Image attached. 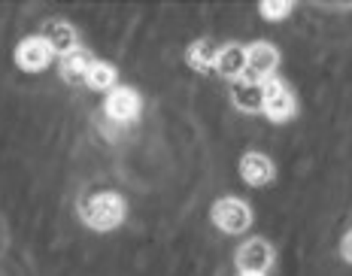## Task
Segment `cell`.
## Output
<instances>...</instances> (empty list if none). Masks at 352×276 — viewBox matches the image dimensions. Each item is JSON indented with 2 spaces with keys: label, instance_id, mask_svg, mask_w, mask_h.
<instances>
[{
  "label": "cell",
  "instance_id": "obj_10",
  "mask_svg": "<svg viewBox=\"0 0 352 276\" xmlns=\"http://www.w3.org/2000/svg\"><path fill=\"white\" fill-rule=\"evenodd\" d=\"M216 73L228 82H240L246 79V46L240 43H228V46H219V55H216Z\"/></svg>",
  "mask_w": 352,
  "mask_h": 276
},
{
  "label": "cell",
  "instance_id": "obj_15",
  "mask_svg": "<svg viewBox=\"0 0 352 276\" xmlns=\"http://www.w3.org/2000/svg\"><path fill=\"white\" fill-rule=\"evenodd\" d=\"M292 10H295V3H289V0H261L258 3V12L267 21H283L285 16H292Z\"/></svg>",
  "mask_w": 352,
  "mask_h": 276
},
{
  "label": "cell",
  "instance_id": "obj_7",
  "mask_svg": "<svg viewBox=\"0 0 352 276\" xmlns=\"http://www.w3.org/2000/svg\"><path fill=\"white\" fill-rule=\"evenodd\" d=\"M12 58H16V67L21 70V73H43L49 64L58 61L55 52L49 49V43L43 40L40 34H31V37L21 40Z\"/></svg>",
  "mask_w": 352,
  "mask_h": 276
},
{
  "label": "cell",
  "instance_id": "obj_11",
  "mask_svg": "<svg viewBox=\"0 0 352 276\" xmlns=\"http://www.w3.org/2000/svg\"><path fill=\"white\" fill-rule=\"evenodd\" d=\"M91 64H94V55L88 52V49L79 46L76 52L58 58V76H61L64 82H70V85H76V82L85 85V76H88V70H91Z\"/></svg>",
  "mask_w": 352,
  "mask_h": 276
},
{
  "label": "cell",
  "instance_id": "obj_13",
  "mask_svg": "<svg viewBox=\"0 0 352 276\" xmlns=\"http://www.w3.org/2000/svg\"><path fill=\"white\" fill-rule=\"evenodd\" d=\"M216 55H219V46L207 37L195 40L192 46L186 49V61L188 67L197 70V73H210V70H216Z\"/></svg>",
  "mask_w": 352,
  "mask_h": 276
},
{
  "label": "cell",
  "instance_id": "obj_17",
  "mask_svg": "<svg viewBox=\"0 0 352 276\" xmlns=\"http://www.w3.org/2000/svg\"><path fill=\"white\" fill-rule=\"evenodd\" d=\"M237 276H249V273H237Z\"/></svg>",
  "mask_w": 352,
  "mask_h": 276
},
{
  "label": "cell",
  "instance_id": "obj_16",
  "mask_svg": "<svg viewBox=\"0 0 352 276\" xmlns=\"http://www.w3.org/2000/svg\"><path fill=\"white\" fill-rule=\"evenodd\" d=\"M340 255H343V261H349L352 264V231L346 237H343V243H340Z\"/></svg>",
  "mask_w": 352,
  "mask_h": 276
},
{
  "label": "cell",
  "instance_id": "obj_12",
  "mask_svg": "<svg viewBox=\"0 0 352 276\" xmlns=\"http://www.w3.org/2000/svg\"><path fill=\"white\" fill-rule=\"evenodd\" d=\"M231 104L240 113H261L264 110V85L252 79H240L231 85Z\"/></svg>",
  "mask_w": 352,
  "mask_h": 276
},
{
  "label": "cell",
  "instance_id": "obj_1",
  "mask_svg": "<svg viewBox=\"0 0 352 276\" xmlns=\"http://www.w3.org/2000/svg\"><path fill=\"white\" fill-rule=\"evenodd\" d=\"M124 216H128V203L119 192H94L79 203V219L85 228L98 231V234H109V231L122 228Z\"/></svg>",
  "mask_w": 352,
  "mask_h": 276
},
{
  "label": "cell",
  "instance_id": "obj_4",
  "mask_svg": "<svg viewBox=\"0 0 352 276\" xmlns=\"http://www.w3.org/2000/svg\"><path fill=\"white\" fill-rule=\"evenodd\" d=\"M104 113H107L109 122H116V125H131V122H137L143 113L140 91L131 89V85H116V89L104 97Z\"/></svg>",
  "mask_w": 352,
  "mask_h": 276
},
{
  "label": "cell",
  "instance_id": "obj_5",
  "mask_svg": "<svg viewBox=\"0 0 352 276\" xmlns=\"http://www.w3.org/2000/svg\"><path fill=\"white\" fill-rule=\"evenodd\" d=\"M276 67H280V49L267 40H258L252 46H246V79L252 82H267V79L276 76Z\"/></svg>",
  "mask_w": 352,
  "mask_h": 276
},
{
  "label": "cell",
  "instance_id": "obj_8",
  "mask_svg": "<svg viewBox=\"0 0 352 276\" xmlns=\"http://www.w3.org/2000/svg\"><path fill=\"white\" fill-rule=\"evenodd\" d=\"M40 37L49 43V49L55 52V58H64L79 49V31L70 25L67 19H49L40 27Z\"/></svg>",
  "mask_w": 352,
  "mask_h": 276
},
{
  "label": "cell",
  "instance_id": "obj_3",
  "mask_svg": "<svg viewBox=\"0 0 352 276\" xmlns=\"http://www.w3.org/2000/svg\"><path fill=\"white\" fill-rule=\"evenodd\" d=\"M264 115H267L274 125H285L298 115V100H295V91L283 82V79H267L264 82Z\"/></svg>",
  "mask_w": 352,
  "mask_h": 276
},
{
  "label": "cell",
  "instance_id": "obj_6",
  "mask_svg": "<svg viewBox=\"0 0 352 276\" xmlns=\"http://www.w3.org/2000/svg\"><path fill=\"white\" fill-rule=\"evenodd\" d=\"M234 264H237V273L267 276L270 264H274V246L261 237L246 240V243L237 249V255H234Z\"/></svg>",
  "mask_w": 352,
  "mask_h": 276
},
{
  "label": "cell",
  "instance_id": "obj_14",
  "mask_svg": "<svg viewBox=\"0 0 352 276\" xmlns=\"http://www.w3.org/2000/svg\"><path fill=\"white\" fill-rule=\"evenodd\" d=\"M116 85H119V70H116L109 61H100V58H94L91 70H88V76H85V89L88 91H104V94H109Z\"/></svg>",
  "mask_w": 352,
  "mask_h": 276
},
{
  "label": "cell",
  "instance_id": "obj_9",
  "mask_svg": "<svg viewBox=\"0 0 352 276\" xmlns=\"http://www.w3.org/2000/svg\"><path fill=\"white\" fill-rule=\"evenodd\" d=\"M240 176H243L246 185L261 188V185L274 183L276 167H274V161H270L267 155H264V152H246V155L240 158Z\"/></svg>",
  "mask_w": 352,
  "mask_h": 276
},
{
  "label": "cell",
  "instance_id": "obj_2",
  "mask_svg": "<svg viewBox=\"0 0 352 276\" xmlns=\"http://www.w3.org/2000/svg\"><path fill=\"white\" fill-rule=\"evenodd\" d=\"M210 219L225 234H246L252 228V207L240 198H219L210 209Z\"/></svg>",
  "mask_w": 352,
  "mask_h": 276
}]
</instances>
